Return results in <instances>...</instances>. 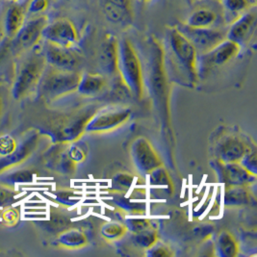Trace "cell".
Segmentation results:
<instances>
[{"label":"cell","mask_w":257,"mask_h":257,"mask_svg":"<svg viewBox=\"0 0 257 257\" xmlns=\"http://www.w3.org/2000/svg\"><path fill=\"white\" fill-rule=\"evenodd\" d=\"M132 242L133 245H136L137 247H140L143 249H148L151 247L157 240V232L152 229V227L149 229H146L142 232L138 233H132Z\"/></svg>","instance_id":"25"},{"label":"cell","mask_w":257,"mask_h":257,"mask_svg":"<svg viewBox=\"0 0 257 257\" xmlns=\"http://www.w3.org/2000/svg\"><path fill=\"white\" fill-rule=\"evenodd\" d=\"M242 47L232 41L225 39L208 52L198 56V70H209L215 67H221L235 58Z\"/></svg>","instance_id":"9"},{"label":"cell","mask_w":257,"mask_h":257,"mask_svg":"<svg viewBox=\"0 0 257 257\" xmlns=\"http://www.w3.org/2000/svg\"><path fill=\"white\" fill-rule=\"evenodd\" d=\"M43 38L48 44L63 47H73L79 41L74 24L68 19H59L48 23L43 31Z\"/></svg>","instance_id":"7"},{"label":"cell","mask_w":257,"mask_h":257,"mask_svg":"<svg viewBox=\"0 0 257 257\" xmlns=\"http://www.w3.org/2000/svg\"><path fill=\"white\" fill-rule=\"evenodd\" d=\"M125 226L131 233H138L151 228V222L147 219H128L125 222Z\"/></svg>","instance_id":"30"},{"label":"cell","mask_w":257,"mask_h":257,"mask_svg":"<svg viewBox=\"0 0 257 257\" xmlns=\"http://www.w3.org/2000/svg\"><path fill=\"white\" fill-rule=\"evenodd\" d=\"M81 75L76 70H67L47 66L38 84L42 96L53 99L77 90Z\"/></svg>","instance_id":"3"},{"label":"cell","mask_w":257,"mask_h":257,"mask_svg":"<svg viewBox=\"0 0 257 257\" xmlns=\"http://www.w3.org/2000/svg\"><path fill=\"white\" fill-rule=\"evenodd\" d=\"M103 14L105 19L111 24H122L130 22L132 19V10L120 7L117 4L105 0L103 3Z\"/></svg>","instance_id":"20"},{"label":"cell","mask_w":257,"mask_h":257,"mask_svg":"<svg viewBox=\"0 0 257 257\" xmlns=\"http://www.w3.org/2000/svg\"><path fill=\"white\" fill-rule=\"evenodd\" d=\"M109 2H112L114 4H117L120 7H123L125 9L132 10V0H107Z\"/></svg>","instance_id":"36"},{"label":"cell","mask_w":257,"mask_h":257,"mask_svg":"<svg viewBox=\"0 0 257 257\" xmlns=\"http://www.w3.org/2000/svg\"><path fill=\"white\" fill-rule=\"evenodd\" d=\"M256 152L254 149H248V151L245 152L243 158L240 160L239 163L241 164L246 171H248L250 174L256 176L257 162Z\"/></svg>","instance_id":"27"},{"label":"cell","mask_w":257,"mask_h":257,"mask_svg":"<svg viewBox=\"0 0 257 257\" xmlns=\"http://www.w3.org/2000/svg\"><path fill=\"white\" fill-rule=\"evenodd\" d=\"M47 24L48 19L46 16H38L24 23L22 29L14 38L15 47L19 50H27L35 47L43 38V31Z\"/></svg>","instance_id":"12"},{"label":"cell","mask_w":257,"mask_h":257,"mask_svg":"<svg viewBox=\"0 0 257 257\" xmlns=\"http://www.w3.org/2000/svg\"><path fill=\"white\" fill-rule=\"evenodd\" d=\"M131 156L135 167L142 174L150 175L153 170L162 166L152 144L144 137L137 138L132 144Z\"/></svg>","instance_id":"11"},{"label":"cell","mask_w":257,"mask_h":257,"mask_svg":"<svg viewBox=\"0 0 257 257\" xmlns=\"http://www.w3.org/2000/svg\"><path fill=\"white\" fill-rule=\"evenodd\" d=\"M45 58L47 65L61 70H76L80 65V57L73 47H63L47 43Z\"/></svg>","instance_id":"14"},{"label":"cell","mask_w":257,"mask_h":257,"mask_svg":"<svg viewBox=\"0 0 257 257\" xmlns=\"http://www.w3.org/2000/svg\"><path fill=\"white\" fill-rule=\"evenodd\" d=\"M98 63L108 76L118 75V42L113 35L106 36L99 51Z\"/></svg>","instance_id":"16"},{"label":"cell","mask_w":257,"mask_h":257,"mask_svg":"<svg viewBox=\"0 0 257 257\" xmlns=\"http://www.w3.org/2000/svg\"><path fill=\"white\" fill-rule=\"evenodd\" d=\"M223 199L225 206H242L250 202V193L245 186H229Z\"/></svg>","instance_id":"21"},{"label":"cell","mask_w":257,"mask_h":257,"mask_svg":"<svg viewBox=\"0 0 257 257\" xmlns=\"http://www.w3.org/2000/svg\"><path fill=\"white\" fill-rule=\"evenodd\" d=\"M14 1H16V0H14Z\"/></svg>","instance_id":"39"},{"label":"cell","mask_w":257,"mask_h":257,"mask_svg":"<svg viewBox=\"0 0 257 257\" xmlns=\"http://www.w3.org/2000/svg\"><path fill=\"white\" fill-rule=\"evenodd\" d=\"M68 154L74 163L82 162L86 158V152L79 146H72L69 150Z\"/></svg>","instance_id":"33"},{"label":"cell","mask_w":257,"mask_h":257,"mask_svg":"<svg viewBox=\"0 0 257 257\" xmlns=\"http://www.w3.org/2000/svg\"><path fill=\"white\" fill-rule=\"evenodd\" d=\"M257 13L255 6L238 17L226 31V39L236 43L240 47L246 46L255 33Z\"/></svg>","instance_id":"10"},{"label":"cell","mask_w":257,"mask_h":257,"mask_svg":"<svg viewBox=\"0 0 257 257\" xmlns=\"http://www.w3.org/2000/svg\"><path fill=\"white\" fill-rule=\"evenodd\" d=\"M248 147L239 136L235 134H226L222 136L216 146V154L218 161L222 163L240 162Z\"/></svg>","instance_id":"13"},{"label":"cell","mask_w":257,"mask_h":257,"mask_svg":"<svg viewBox=\"0 0 257 257\" xmlns=\"http://www.w3.org/2000/svg\"><path fill=\"white\" fill-rule=\"evenodd\" d=\"M25 23L24 9L17 4H14L7 10L4 19V30L6 35L14 39L22 29Z\"/></svg>","instance_id":"17"},{"label":"cell","mask_w":257,"mask_h":257,"mask_svg":"<svg viewBox=\"0 0 257 257\" xmlns=\"http://www.w3.org/2000/svg\"><path fill=\"white\" fill-rule=\"evenodd\" d=\"M141 2H151L152 0H139Z\"/></svg>","instance_id":"38"},{"label":"cell","mask_w":257,"mask_h":257,"mask_svg":"<svg viewBox=\"0 0 257 257\" xmlns=\"http://www.w3.org/2000/svg\"><path fill=\"white\" fill-rule=\"evenodd\" d=\"M106 86L105 77L99 73H85L81 75L77 91L81 94L92 96L100 93Z\"/></svg>","instance_id":"18"},{"label":"cell","mask_w":257,"mask_h":257,"mask_svg":"<svg viewBox=\"0 0 257 257\" xmlns=\"http://www.w3.org/2000/svg\"><path fill=\"white\" fill-rule=\"evenodd\" d=\"M47 65L44 55L35 54L27 59L22 66L15 83V96H24L32 91L39 84Z\"/></svg>","instance_id":"5"},{"label":"cell","mask_w":257,"mask_h":257,"mask_svg":"<svg viewBox=\"0 0 257 257\" xmlns=\"http://www.w3.org/2000/svg\"><path fill=\"white\" fill-rule=\"evenodd\" d=\"M216 248L218 254L222 257L236 256L239 251V245L233 235L227 231H222L219 234L216 242Z\"/></svg>","instance_id":"22"},{"label":"cell","mask_w":257,"mask_h":257,"mask_svg":"<svg viewBox=\"0 0 257 257\" xmlns=\"http://www.w3.org/2000/svg\"><path fill=\"white\" fill-rule=\"evenodd\" d=\"M220 2L222 4L225 17L230 18V24L251 7L255 6L251 3L250 0H220Z\"/></svg>","instance_id":"23"},{"label":"cell","mask_w":257,"mask_h":257,"mask_svg":"<svg viewBox=\"0 0 257 257\" xmlns=\"http://www.w3.org/2000/svg\"><path fill=\"white\" fill-rule=\"evenodd\" d=\"M147 255L151 257L172 256L173 251L168 245L157 240L151 247L147 249Z\"/></svg>","instance_id":"29"},{"label":"cell","mask_w":257,"mask_h":257,"mask_svg":"<svg viewBox=\"0 0 257 257\" xmlns=\"http://www.w3.org/2000/svg\"><path fill=\"white\" fill-rule=\"evenodd\" d=\"M149 81L156 98L165 99L167 95V71L163 46L152 38L149 44Z\"/></svg>","instance_id":"4"},{"label":"cell","mask_w":257,"mask_h":257,"mask_svg":"<svg viewBox=\"0 0 257 257\" xmlns=\"http://www.w3.org/2000/svg\"><path fill=\"white\" fill-rule=\"evenodd\" d=\"M16 148L15 142L12 138L6 136L0 139V153L1 154H9L14 152Z\"/></svg>","instance_id":"34"},{"label":"cell","mask_w":257,"mask_h":257,"mask_svg":"<svg viewBox=\"0 0 257 257\" xmlns=\"http://www.w3.org/2000/svg\"><path fill=\"white\" fill-rule=\"evenodd\" d=\"M195 47L198 54L208 52L226 39V32L216 28H192L182 24L177 27Z\"/></svg>","instance_id":"8"},{"label":"cell","mask_w":257,"mask_h":257,"mask_svg":"<svg viewBox=\"0 0 257 257\" xmlns=\"http://www.w3.org/2000/svg\"><path fill=\"white\" fill-rule=\"evenodd\" d=\"M59 243L67 248H81L88 244L86 235L78 229H70L62 234L58 238Z\"/></svg>","instance_id":"24"},{"label":"cell","mask_w":257,"mask_h":257,"mask_svg":"<svg viewBox=\"0 0 257 257\" xmlns=\"http://www.w3.org/2000/svg\"><path fill=\"white\" fill-rule=\"evenodd\" d=\"M48 4V0H31L28 5L27 12L30 14H41L47 10Z\"/></svg>","instance_id":"32"},{"label":"cell","mask_w":257,"mask_h":257,"mask_svg":"<svg viewBox=\"0 0 257 257\" xmlns=\"http://www.w3.org/2000/svg\"><path fill=\"white\" fill-rule=\"evenodd\" d=\"M217 22V13L207 8H200L192 13L184 24L192 28H211Z\"/></svg>","instance_id":"19"},{"label":"cell","mask_w":257,"mask_h":257,"mask_svg":"<svg viewBox=\"0 0 257 257\" xmlns=\"http://www.w3.org/2000/svg\"><path fill=\"white\" fill-rule=\"evenodd\" d=\"M150 175L152 178V184H154V185H165V186L172 185L171 178L169 177L167 171L164 169L162 166L153 170Z\"/></svg>","instance_id":"28"},{"label":"cell","mask_w":257,"mask_h":257,"mask_svg":"<svg viewBox=\"0 0 257 257\" xmlns=\"http://www.w3.org/2000/svg\"><path fill=\"white\" fill-rule=\"evenodd\" d=\"M131 110L126 107H111L95 113L87 122L85 130L89 132H107L124 124L130 117Z\"/></svg>","instance_id":"6"},{"label":"cell","mask_w":257,"mask_h":257,"mask_svg":"<svg viewBox=\"0 0 257 257\" xmlns=\"http://www.w3.org/2000/svg\"><path fill=\"white\" fill-rule=\"evenodd\" d=\"M127 228L125 224H121L119 222H107L101 227V234L109 241H116L123 237L126 232Z\"/></svg>","instance_id":"26"},{"label":"cell","mask_w":257,"mask_h":257,"mask_svg":"<svg viewBox=\"0 0 257 257\" xmlns=\"http://www.w3.org/2000/svg\"><path fill=\"white\" fill-rule=\"evenodd\" d=\"M167 52L170 65L173 66L176 81L194 86L198 80V52L177 27L169 29L167 34Z\"/></svg>","instance_id":"1"},{"label":"cell","mask_w":257,"mask_h":257,"mask_svg":"<svg viewBox=\"0 0 257 257\" xmlns=\"http://www.w3.org/2000/svg\"><path fill=\"white\" fill-rule=\"evenodd\" d=\"M29 172H23L22 174L21 173H19V174H17V175H14V176H11L12 178H11V181L13 182H24V181H26V180H31L32 179V176H29V174H28Z\"/></svg>","instance_id":"35"},{"label":"cell","mask_w":257,"mask_h":257,"mask_svg":"<svg viewBox=\"0 0 257 257\" xmlns=\"http://www.w3.org/2000/svg\"><path fill=\"white\" fill-rule=\"evenodd\" d=\"M133 182V177L128 174H120L117 175L113 181L114 187L118 188L120 190L128 189Z\"/></svg>","instance_id":"31"},{"label":"cell","mask_w":257,"mask_h":257,"mask_svg":"<svg viewBox=\"0 0 257 257\" xmlns=\"http://www.w3.org/2000/svg\"><path fill=\"white\" fill-rule=\"evenodd\" d=\"M118 73L131 94L141 98L144 94V72L140 57L127 39L118 42Z\"/></svg>","instance_id":"2"},{"label":"cell","mask_w":257,"mask_h":257,"mask_svg":"<svg viewBox=\"0 0 257 257\" xmlns=\"http://www.w3.org/2000/svg\"><path fill=\"white\" fill-rule=\"evenodd\" d=\"M17 218H18V216H17L16 212L14 210L8 211V212L6 213V215L4 216V219L8 222H16V221H17Z\"/></svg>","instance_id":"37"},{"label":"cell","mask_w":257,"mask_h":257,"mask_svg":"<svg viewBox=\"0 0 257 257\" xmlns=\"http://www.w3.org/2000/svg\"><path fill=\"white\" fill-rule=\"evenodd\" d=\"M217 171L221 181L229 186H248L253 183L256 176L250 174L238 162L235 163H222L216 162Z\"/></svg>","instance_id":"15"}]
</instances>
